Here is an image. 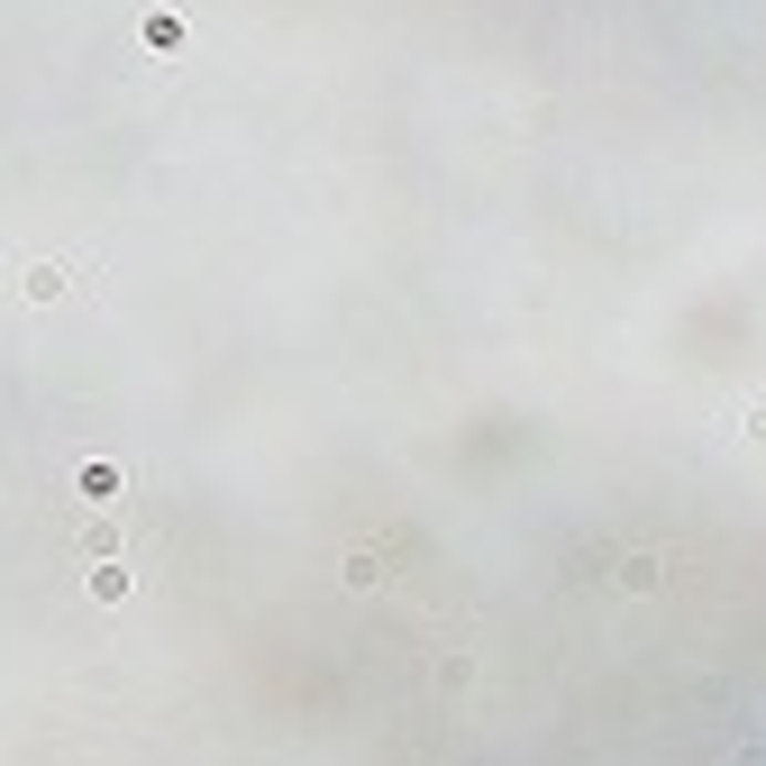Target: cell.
<instances>
[{"instance_id":"cell-1","label":"cell","mask_w":766,"mask_h":766,"mask_svg":"<svg viewBox=\"0 0 766 766\" xmlns=\"http://www.w3.org/2000/svg\"><path fill=\"white\" fill-rule=\"evenodd\" d=\"M19 292H28V301H55V292H64V275H55V265H28V283H19Z\"/></svg>"}]
</instances>
